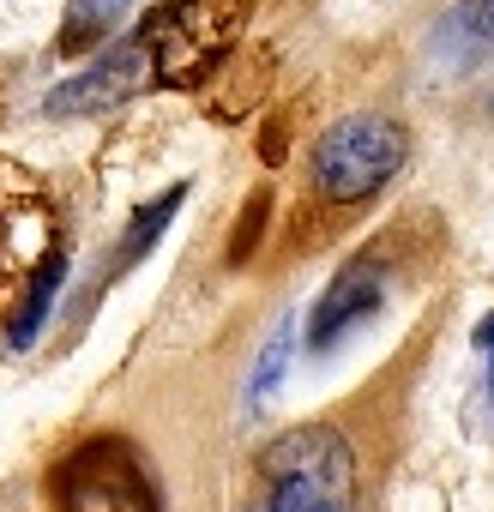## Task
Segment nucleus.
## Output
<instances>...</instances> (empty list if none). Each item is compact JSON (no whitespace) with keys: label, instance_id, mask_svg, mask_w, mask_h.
Here are the masks:
<instances>
[{"label":"nucleus","instance_id":"obj_1","mask_svg":"<svg viewBox=\"0 0 494 512\" xmlns=\"http://www.w3.org/2000/svg\"><path fill=\"white\" fill-rule=\"evenodd\" d=\"M266 512H356V458L350 440L326 422L278 434L260 458Z\"/></svg>","mask_w":494,"mask_h":512},{"label":"nucleus","instance_id":"obj_2","mask_svg":"<svg viewBox=\"0 0 494 512\" xmlns=\"http://www.w3.org/2000/svg\"><path fill=\"white\" fill-rule=\"evenodd\" d=\"M49 494H55V512H157L151 464H145L139 446L121 440V434L79 440V446L55 464Z\"/></svg>","mask_w":494,"mask_h":512},{"label":"nucleus","instance_id":"obj_3","mask_svg":"<svg viewBox=\"0 0 494 512\" xmlns=\"http://www.w3.org/2000/svg\"><path fill=\"white\" fill-rule=\"evenodd\" d=\"M247 13L254 0H169L163 13H151L139 25V43L157 61V85H193L211 61L229 55Z\"/></svg>","mask_w":494,"mask_h":512},{"label":"nucleus","instance_id":"obj_4","mask_svg":"<svg viewBox=\"0 0 494 512\" xmlns=\"http://www.w3.org/2000/svg\"><path fill=\"white\" fill-rule=\"evenodd\" d=\"M404 151H410V139H404L398 121H386V115H344L314 145V181H320L326 199L350 205V199L380 193L404 169Z\"/></svg>","mask_w":494,"mask_h":512},{"label":"nucleus","instance_id":"obj_5","mask_svg":"<svg viewBox=\"0 0 494 512\" xmlns=\"http://www.w3.org/2000/svg\"><path fill=\"white\" fill-rule=\"evenodd\" d=\"M151 85H157V61H151V49L133 37V43H121L115 55H103L91 73L55 85L43 109H55V115H97V109H121L127 97H139V91H151Z\"/></svg>","mask_w":494,"mask_h":512},{"label":"nucleus","instance_id":"obj_6","mask_svg":"<svg viewBox=\"0 0 494 512\" xmlns=\"http://www.w3.org/2000/svg\"><path fill=\"white\" fill-rule=\"evenodd\" d=\"M380 302H386V284H380V272L368 266V260H356V266H344L338 278H332V290L320 296V308H314V326H308V344L314 350H332L350 326H362V320H374L380 314Z\"/></svg>","mask_w":494,"mask_h":512},{"label":"nucleus","instance_id":"obj_7","mask_svg":"<svg viewBox=\"0 0 494 512\" xmlns=\"http://www.w3.org/2000/svg\"><path fill=\"white\" fill-rule=\"evenodd\" d=\"M133 7H139V0H67V19H61L55 49H61V55H85V49H97V43H103Z\"/></svg>","mask_w":494,"mask_h":512},{"label":"nucleus","instance_id":"obj_8","mask_svg":"<svg viewBox=\"0 0 494 512\" xmlns=\"http://www.w3.org/2000/svg\"><path fill=\"white\" fill-rule=\"evenodd\" d=\"M61 278H67V253H49V266H37L31 296H25V308H19V320H13V344H19V350L43 332V320H49V308H55V296H61Z\"/></svg>","mask_w":494,"mask_h":512},{"label":"nucleus","instance_id":"obj_9","mask_svg":"<svg viewBox=\"0 0 494 512\" xmlns=\"http://www.w3.org/2000/svg\"><path fill=\"white\" fill-rule=\"evenodd\" d=\"M181 199H187V187H169V193H157V199H151V211H139V217L127 223V235H121V260H115V272H127V266L139 260V253H145V247L157 241V229H163V223L175 217V205H181Z\"/></svg>","mask_w":494,"mask_h":512},{"label":"nucleus","instance_id":"obj_10","mask_svg":"<svg viewBox=\"0 0 494 512\" xmlns=\"http://www.w3.org/2000/svg\"><path fill=\"white\" fill-rule=\"evenodd\" d=\"M290 344H296V320H278L272 338H266V350H260V362H254V386H247V398H254V404L272 398V386H278V374L290 362Z\"/></svg>","mask_w":494,"mask_h":512},{"label":"nucleus","instance_id":"obj_11","mask_svg":"<svg viewBox=\"0 0 494 512\" xmlns=\"http://www.w3.org/2000/svg\"><path fill=\"white\" fill-rule=\"evenodd\" d=\"M458 25L476 43H494V0H458Z\"/></svg>","mask_w":494,"mask_h":512},{"label":"nucleus","instance_id":"obj_12","mask_svg":"<svg viewBox=\"0 0 494 512\" xmlns=\"http://www.w3.org/2000/svg\"><path fill=\"white\" fill-rule=\"evenodd\" d=\"M476 344H482V350H494V314H482V326H476Z\"/></svg>","mask_w":494,"mask_h":512},{"label":"nucleus","instance_id":"obj_13","mask_svg":"<svg viewBox=\"0 0 494 512\" xmlns=\"http://www.w3.org/2000/svg\"><path fill=\"white\" fill-rule=\"evenodd\" d=\"M488 404H494V368H488Z\"/></svg>","mask_w":494,"mask_h":512}]
</instances>
